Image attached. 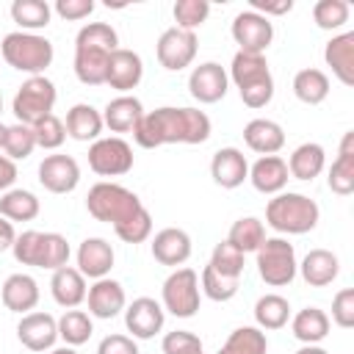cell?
<instances>
[{"label": "cell", "mask_w": 354, "mask_h": 354, "mask_svg": "<svg viewBox=\"0 0 354 354\" xmlns=\"http://www.w3.org/2000/svg\"><path fill=\"white\" fill-rule=\"evenodd\" d=\"M166 324V310L152 296H138L124 307V326L133 340L155 337Z\"/></svg>", "instance_id": "4fadbf2b"}, {"label": "cell", "mask_w": 354, "mask_h": 354, "mask_svg": "<svg viewBox=\"0 0 354 354\" xmlns=\"http://www.w3.org/2000/svg\"><path fill=\"white\" fill-rule=\"evenodd\" d=\"M194 246H191V235L180 227H163L155 232L152 238V257L160 263V266H169V268H180L183 263H188Z\"/></svg>", "instance_id": "ffe728a7"}, {"label": "cell", "mask_w": 354, "mask_h": 354, "mask_svg": "<svg viewBox=\"0 0 354 354\" xmlns=\"http://www.w3.org/2000/svg\"><path fill=\"white\" fill-rule=\"evenodd\" d=\"M318 218H321L318 202L299 191L274 194L266 205V224L282 235H304L315 230Z\"/></svg>", "instance_id": "3957f363"}, {"label": "cell", "mask_w": 354, "mask_h": 354, "mask_svg": "<svg viewBox=\"0 0 354 354\" xmlns=\"http://www.w3.org/2000/svg\"><path fill=\"white\" fill-rule=\"evenodd\" d=\"M351 17V6L346 0H318L313 6V19L321 30H340Z\"/></svg>", "instance_id": "7bdbcfd3"}, {"label": "cell", "mask_w": 354, "mask_h": 354, "mask_svg": "<svg viewBox=\"0 0 354 354\" xmlns=\"http://www.w3.org/2000/svg\"><path fill=\"white\" fill-rule=\"evenodd\" d=\"M119 50V33L111 22H86L75 36V75L83 86H102L111 53Z\"/></svg>", "instance_id": "7a4b0ae2"}, {"label": "cell", "mask_w": 354, "mask_h": 354, "mask_svg": "<svg viewBox=\"0 0 354 354\" xmlns=\"http://www.w3.org/2000/svg\"><path fill=\"white\" fill-rule=\"evenodd\" d=\"M133 147L122 136H100L88 147V166L100 177H122L133 169Z\"/></svg>", "instance_id": "30bf717a"}, {"label": "cell", "mask_w": 354, "mask_h": 354, "mask_svg": "<svg viewBox=\"0 0 354 354\" xmlns=\"http://www.w3.org/2000/svg\"><path fill=\"white\" fill-rule=\"evenodd\" d=\"M171 14H174V22H177L174 28L196 33V28L210 17V3L207 0H177Z\"/></svg>", "instance_id": "f6af8a7d"}, {"label": "cell", "mask_w": 354, "mask_h": 354, "mask_svg": "<svg viewBox=\"0 0 354 354\" xmlns=\"http://www.w3.org/2000/svg\"><path fill=\"white\" fill-rule=\"evenodd\" d=\"M332 321L340 329H351L354 326V288H343L335 293L332 299Z\"/></svg>", "instance_id": "681fc988"}, {"label": "cell", "mask_w": 354, "mask_h": 354, "mask_svg": "<svg viewBox=\"0 0 354 354\" xmlns=\"http://www.w3.org/2000/svg\"><path fill=\"white\" fill-rule=\"evenodd\" d=\"M86 301H88V315L91 318H102V321L116 318L127 307V296H124L122 282L111 279V277L94 279V285L86 293Z\"/></svg>", "instance_id": "ac0fdd59"}, {"label": "cell", "mask_w": 354, "mask_h": 354, "mask_svg": "<svg viewBox=\"0 0 354 354\" xmlns=\"http://www.w3.org/2000/svg\"><path fill=\"white\" fill-rule=\"evenodd\" d=\"M326 185H329V191H335L340 196H348L354 191V130L343 133L337 158L332 160L329 174H326Z\"/></svg>", "instance_id": "484cf974"}, {"label": "cell", "mask_w": 354, "mask_h": 354, "mask_svg": "<svg viewBox=\"0 0 354 354\" xmlns=\"http://www.w3.org/2000/svg\"><path fill=\"white\" fill-rule=\"evenodd\" d=\"M144 116V105L133 94H119L102 108V124L111 133H133Z\"/></svg>", "instance_id": "83f0119b"}, {"label": "cell", "mask_w": 354, "mask_h": 354, "mask_svg": "<svg viewBox=\"0 0 354 354\" xmlns=\"http://www.w3.org/2000/svg\"><path fill=\"white\" fill-rule=\"evenodd\" d=\"M0 113H3V94H0Z\"/></svg>", "instance_id": "91938a15"}, {"label": "cell", "mask_w": 354, "mask_h": 354, "mask_svg": "<svg viewBox=\"0 0 354 354\" xmlns=\"http://www.w3.org/2000/svg\"><path fill=\"white\" fill-rule=\"evenodd\" d=\"M227 77L235 83L246 108H266L274 100V77H271L266 55H260V53H241L238 50L232 55Z\"/></svg>", "instance_id": "277c9868"}, {"label": "cell", "mask_w": 354, "mask_h": 354, "mask_svg": "<svg viewBox=\"0 0 354 354\" xmlns=\"http://www.w3.org/2000/svg\"><path fill=\"white\" fill-rule=\"evenodd\" d=\"M17 337L28 351H50L58 340V318L41 310L25 313L17 324Z\"/></svg>", "instance_id": "9a60e30c"}, {"label": "cell", "mask_w": 354, "mask_h": 354, "mask_svg": "<svg viewBox=\"0 0 354 354\" xmlns=\"http://www.w3.org/2000/svg\"><path fill=\"white\" fill-rule=\"evenodd\" d=\"M53 11H55L61 19H66V22H80V19L91 17L94 0H55Z\"/></svg>", "instance_id": "f907efd6"}, {"label": "cell", "mask_w": 354, "mask_h": 354, "mask_svg": "<svg viewBox=\"0 0 354 354\" xmlns=\"http://www.w3.org/2000/svg\"><path fill=\"white\" fill-rule=\"evenodd\" d=\"M39 296H41V293H39V282H36L30 274H22V271L6 277L3 290H0V299H3L6 310L19 313V315L33 313L36 304H39Z\"/></svg>", "instance_id": "cb8c5ba5"}, {"label": "cell", "mask_w": 354, "mask_h": 354, "mask_svg": "<svg viewBox=\"0 0 354 354\" xmlns=\"http://www.w3.org/2000/svg\"><path fill=\"white\" fill-rule=\"evenodd\" d=\"M39 183L50 194H72L80 183V166L72 155H44L39 163Z\"/></svg>", "instance_id": "2e32d148"}, {"label": "cell", "mask_w": 354, "mask_h": 354, "mask_svg": "<svg viewBox=\"0 0 354 354\" xmlns=\"http://www.w3.org/2000/svg\"><path fill=\"white\" fill-rule=\"evenodd\" d=\"M230 33H232V39H235L241 53H260V55H266L271 39H274V22L249 8V11L235 14V19L230 25Z\"/></svg>", "instance_id": "7c38bea8"}, {"label": "cell", "mask_w": 354, "mask_h": 354, "mask_svg": "<svg viewBox=\"0 0 354 354\" xmlns=\"http://www.w3.org/2000/svg\"><path fill=\"white\" fill-rule=\"evenodd\" d=\"M210 177L216 185L232 191L249 180V160L238 147H221L210 158Z\"/></svg>", "instance_id": "d6986e66"}, {"label": "cell", "mask_w": 354, "mask_h": 354, "mask_svg": "<svg viewBox=\"0 0 354 354\" xmlns=\"http://www.w3.org/2000/svg\"><path fill=\"white\" fill-rule=\"evenodd\" d=\"M290 174H288V163L279 155H260L252 166H249V183L254 185V191L260 194H282L288 185Z\"/></svg>", "instance_id": "44dd1931"}, {"label": "cell", "mask_w": 354, "mask_h": 354, "mask_svg": "<svg viewBox=\"0 0 354 354\" xmlns=\"http://www.w3.org/2000/svg\"><path fill=\"white\" fill-rule=\"evenodd\" d=\"M41 205L39 196L28 188H8L6 194H0V216L14 221H33L39 216Z\"/></svg>", "instance_id": "d6a6232c"}, {"label": "cell", "mask_w": 354, "mask_h": 354, "mask_svg": "<svg viewBox=\"0 0 354 354\" xmlns=\"http://www.w3.org/2000/svg\"><path fill=\"white\" fill-rule=\"evenodd\" d=\"M210 116L199 108H155L144 111L133 130V138L144 149H158L163 144H205L210 138Z\"/></svg>", "instance_id": "6da1fadb"}, {"label": "cell", "mask_w": 354, "mask_h": 354, "mask_svg": "<svg viewBox=\"0 0 354 354\" xmlns=\"http://www.w3.org/2000/svg\"><path fill=\"white\" fill-rule=\"evenodd\" d=\"M6 130H8V124L0 122V149H3V141H6Z\"/></svg>", "instance_id": "680465c9"}, {"label": "cell", "mask_w": 354, "mask_h": 354, "mask_svg": "<svg viewBox=\"0 0 354 354\" xmlns=\"http://www.w3.org/2000/svg\"><path fill=\"white\" fill-rule=\"evenodd\" d=\"M14 238H17L14 224H11L8 218H3V216H0V252L11 249V246H14Z\"/></svg>", "instance_id": "11a10c76"}, {"label": "cell", "mask_w": 354, "mask_h": 354, "mask_svg": "<svg viewBox=\"0 0 354 354\" xmlns=\"http://www.w3.org/2000/svg\"><path fill=\"white\" fill-rule=\"evenodd\" d=\"M202 301V290H199V274L188 266L174 268L163 288H160V304L166 313H171L174 318H191L196 315Z\"/></svg>", "instance_id": "9c48e42d"}, {"label": "cell", "mask_w": 354, "mask_h": 354, "mask_svg": "<svg viewBox=\"0 0 354 354\" xmlns=\"http://www.w3.org/2000/svg\"><path fill=\"white\" fill-rule=\"evenodd\" d=\"M64 127H66V136L69 138H75V141H83V144H94L97 138H100V133H102V111H97L94 105H88V102H77V105H72L69 111H66V122H64Z\"/></svg>", "instance_id": "f546056e"}, {"label": "cell", "mask_w": 354, "mask_h": 354, "mask_svg": "<svg viewBox=\"0 0 354 354\" xmlns=\"http://www.w3.org/2000/svg\"><path fill=\"white\" fill-rule=\"evenodd\" d=\"M33 136H36V147H41V149H58L66 141V127H64V122L55 113H50V116L39 119L33 124Z\"/></svg>", "instance_id": "bcb514c9"}, {"label": "cell", "mask_w": 354, "mask_h": 354, "mask_svg": "<svg viewBox=\"0 0 354 354\" xmlns=\"http://www.w3.org/2000/svg\"><path fill=\"white\" fill-rule=\"evenodd\" d=\"M293 94L304 105H321L329 97V77L324 69L307 66L293 75Z\"/></svg>", "instance_id": "836d02e7"}, {"label": "cell", "mask_w": 354, "mask_h": 354, "mask_svg": "<svg viewBox=\"0 0 354 354\" xmlns=\"http://www.w3.org/2000/svg\"><path fill=\"white\" fill-rule=\"evenodd\" d=\"M141 207H144V202L130 188H124L119 183H111V180L94 183L88 188V194H86V210H88V216H94L97 221H105L111 227L124 224Z\"/></svg>", "instance_id": "8992f818"}, {"label": "cell", "mask_w": 354, "mask_h": 354, "mask_svg": "<svg viewBox=\"0 0 354 354\" xmlns=\"http://www.w3.org/2000/svg\"><path fill=\"white\" fill-rule=\"evenodd\" d=\"M285 163H288V174H290V177L310 183V180H315V177L324 171V166H326V152H324L321 144L304 141V144H299V147L290 152V158H288Z\"/></svg>", "instance_id": "1f68e13d"}, {"label": "cell", "mask_w": 354, "mask_h": 354, "mask_svg": "<svg viewBox=\"0 0 354 354\" xmlns=\"http://www.w3.org/2000/svg\"><path fill=\"white\" fill-rule=\"evenodd\" d=\"M196 354H205V351H196Z\"/></svg>", "instance_id": "94428289"}, {"label": "cell", "mask_w": 354, "mask_h": 354, "mask_svg": "<svg viewBox=\"0 0 354 354\" xmlns=\"http://www.w3.org/2000/svg\"><path fill=\"white\" fill-rule=\"evenodd\" d=\"M227 241L235 249H241L243 254L246 252H257L260 243L266 241V227H263V221L257 216H241L238 221H232V227L227 232Z\"/></svg>", "instance_id": "f35d334b"}, {"label": "cell", "mask_w": 354, "mask_h": 354, "mask_svg": "<svg viewBox=\"0 0 354 354\" xmlns=\"http://www.w3.org/2000/svg\"><path fill=\"white\" fill-rule=\"evenodd\" d=\"M50 354H77L72 346H61V348H50Z\"/></svg>", "instance_id": "6f0895ef"}, {"label": "cell", "mask_w": 354, "mask_h": 354, "mask_svg": "<svg viewBox=\"0 0 354 354\" xmlns=\"http://www.w3.org/2000/svg\"><path fill=\"white\" fill-rule=\"evenodd\" d=\"M243 141L252 152L257 155H277L282 147H285V130L279 122L274 119H266V116H257L252 122H246L243 127Z\"/></svg>", "instance_id": "d4e9b609"}, {"label": "cell", "mask_w": 354, "mask_h": 354, "mask_svg": "<svg viewBox=\"0 0 354 354\" xmlns=\"http://www.w3.org/2000/svg\"><path fill=\"white\" fill-rule=\"evenodd\" d=\"M14 180H17V163L0 155V194H6L14 185Z\"/></svg>", "instance_id": "db71d44e"}, {"label": "cell", "mask_w": 354, "mask_h": 354, "mask_svg": "<svg viewBox=\"0 0 354 354\" xmlns=\"http://www.w3.org/2000/svg\"><path fill=\"white\" fill-rule=\"evenodd\" d=\"M91 332H94V321L86 310H64V315L58 318V337L72 348L88 343Z\"/></svg>", "instance_id": "74e56055"}, {"label": "cell", "mask_w": 354, "mask_h": 354, "mask_svg": "<svg viewBox=\"0 0 354 354\" xmlns=\"http://www.w3.org/2000/svg\"><path fill=\"white\" fill-rule=\"evenodd\" d=\"M97 354H141L130 335H105L97 346Z\"/></svg>", "instance_id": "816d5d0a"}, {"label": "cell", "mask_w": 354, "mask_h": 354, "mask_svg": "<svg viewBox=\"0 0 354 354\" xmlns=\"http://www.w3.org/2000/svg\"><path fill=\"white\" fill-rule=\"evenodd\" d=\"M160 348H163V354H196V351H202V340H199V335H194L188 329H174V332L163 335Z\"/></svg>", "instance_id": "c3c4849f"}, {"label": "cell", "mask_w": 354, "mask_h": 354, "mask_svg": "<svg viewBox=\"0 0 354 354\" xmlns=\"http://www.w3.org/2000/svg\"><path fill=\"white\" fill-rule=\"evenodd\" d=\"M254 321H257V329H263V332L282 329L290 321V301L279 293L260 296L254 301Z\"/></svg>", "instance_id": "e575fe53"}, {"label": "cell", "mask_w": 354, "mask_h": 354, "mask_svg": "<svg viewBox=\"0 0 354 354\" xmlns=\"http://www.w3.org/2000/svg\"><path fill=\"white\" fill-rule=\"evenodd\" d=\"M299 274L310 288H326L340 274V260L329 249H310L299 263Z\"/></svg>", "instance_id": "4316f807"}, {"label": "cell", "mask_w": 354, "mask_h": 354, "mask_svg": "<svg viewBox=\"0 0 354 354\" xmlns=\"http://www.w3.org/2000/svg\"><path fill=\"white\" fill-rule=\"evenodd\" d=\"M113 232L124 241V243H144L152 235V216L147 207H141L136 216H130L124 224L113 227Z\"/></svg>", "instance_id": "7dc6e473"}, {"label": "cell", "mask_w": 354, "mask_h": 354, "mask_svg": "<svg viewBox=\"0 0 354 354\" xmlns=\"http://www.w3.org/2000/svg\"><path fill=\"white\" fill-rule=\"evenodd\" d=\"M77 271L88 279H102L111 274L113 268V246L105 241V238H86L80 246H77Z\"/></svg>", "instance_id": "603a6c76"}, {"label": "cell", "mask_w": 354, "mask_h": 354, "mask_svg": "<svg viewBox=\"0 0 354 354\" xmlns=\"http://www.w3.org/2000/svg\"><path fill=\"white\" fill-rule=\"evenodd\" d=\"M252 11L268 17H282L288 11H293V0H252Z\"/></svg>", "instance_id": "f5cc1de1"}, {"label": "cell", "mask_w": 354, "mask_h": 354, "mask_svg": "<svg viewBox=\"0 0 354 354\" xmlns=\"http://www.w3.org/2000/svg\"><path fill=\"white\" fill-rule=\"evenodd\" d=\"M243 252L241 249H235L230 241H221V243H216L213 246V254H210V268L213 271H218V274H224V277H232V279H241V274H243Z\"/></svg>", "instance_id": "ee69618b"}, {"label": "cell", "mask_w": 354, "mask_h": 354, "mask_svg": "<svg viewBox=\"0 0 354 354\" xmlns=\"http://www.w3.org/2000/svg\"><path fill=\"white\" fill-rule=\"evenodd\" d=\"M296 354H329L324 346H301Z\"/></svg>", "instance_id": "9f6ffc18"}, {"label": "cell", "mask_w": 354, "mask_h": 354, "mask_svg": "<svg viewBox=\"0 0 354 354\" xmlns=\"http://www.w3.org/2000/svg\"><path fill=\"white\" fill-rule=\"evenodd\" d=\"M329 326L332 321L321 307H304L296 315H290V332L304 346H318L329 335Z\"/></svg>", "instance_id": "4dcf8cb0"}, {"label": "cell", "mask_w": 354, "mask_h": 354, "mask_svg": "<svg viewBox=\"0 0 354 354\" xmlns=\"http://www.w3.org/2000/svg\"><path fill=\"white\" fill-rule=\"evenodd\" d=\"M0 55H3V61L11 69L36 77V75H44V69L53 64L55 47H53V41L47 36L25 33V30H11L0 41Z\"/></svg>", "instance_id": "5b68a950"}, {"label": "cell", "mask_w": 354, "mask_h": 354, "mask_svg": "<svg viewBox=\"0 0 354 354\" xmlns=\"http://www.w3.org/2000/svg\"><path fill=\"white\" fill-rule=\"evenodd\" d=\"M241 288V279H232V277H224L218 271H213L210 266L202 268L199 274V290L210 299V301H230Z\"/></svg>", "instance_id": "b9f144b4"}, {"label": "cell", "mask_w": 354, "mask_h": 354, "mask_svg": "<svg viewBox=\"0 0 354 354\" xmlns=\"http://www.w3.org/2000/svg\"><path fill=\"white\" fill-rule=\"evenodd\" d=\"M324 61L343 86H354V30L335 33L324 44Z\"/></svg>", "instance_id": "7402d4cb"}, {"label": "cell", "mask_w": 354, "mask_h": 354, "mask_svg": "<svg viewBox=\"0 0 354 354\" xmlns=\"http://www.w3.org/2000/svg\"><path fill=\"white\" fill-rule=\"evenodd\" d=\"M254 254H257V274L266 285L285 288L293 282L299 263H296V249L288 238H266Z\"/></svg>", "instance_id": "52a82bcc"}, {"label": "cell", "mask_w": 354, "mask_h": 354, "mask_svg": "<svg viewBox=\"0 0 354 354\" xmlns=\"http://www.w3.org/2000/svg\"><path fill=\"white\" fill-rule=\"evenodd\" d=\"M69 241L61 232H41V243H39V257H36V268H47V271H58L64 266H69Z\"/></svg>", "instance_id": "ab89813d"}, {"label": "cell", "mask_w": 354, "mask_h": 354, "mask_svg": "<svg viewBox=\"0 0 354 354\" xmlns=\"http://www.w3.org/2000/svg\"><path fill=\"white\" fill-rule=\"evenodd\" d=\"M268 351V337L257 326H238L227 335L224 346L216 354H266Z\"/></svg>", "instance_id": "8d00e7d4"}, {"label": "cell", "mask_w": 354, "mask_h": 354, "mask_svg": "<svg viewBox=\"0 0 354 354\" xmlns=\"http://www.w3.org/2000/svg\"><path fill=\"white\" fill-rule=\"evenodd\" d=\"M196 50H199V41H196V33L191 30H180V28H166L155 44V55H158V64L169 72H180L185 66L194 64L196 58Z\"/></svg>", "instance_id": "8fae6325"}, {"label": "cell", "mask_w": 354, "mask_h": 354, "mask_svg": "<svg viewBox=\"0 0 354 354\" xmlns=\"http://www.w3.org/2000/svg\"><path fill=\"white\" fill-rule=\"evenodd\" d=\"M50 293H53L55 304H61V307H66V310H75L77 304L86 301V293H88V288H86V277H83L77 268L64 266V268L53 271Z\"/></svg>", "instance_id": "f1b7e54d"}, {"label": "cell", "mask_w": 354, "mask_h": 354, "mask_svg": "<svg viewBox=\"0 0 354 354\" xmlns=\"http://www.w3.org/2000/svg\"><path fill=\"white\" fill-rule=\"evenodd\" d=\"M227 88H230V77L218 61H205V64L194 66L188 75V91L202 105H213V102L224 100Z\"/></svg>", "instance_id": "5bb4252c"}, {"label": "cell", "mask_w": 354, "mask_h": 354, "mask_svg": "<svg viewBox=\"0 0 354 354\" xmlns=\"http://www.w3.org/2000/svg\"><path fill=\"white\" fill-rule=\"evenodd\" d=\"M36 149V136H33V127L30 124H22V122H14L8 124L6 130V141H3V155L8 160H25L30 158V152Z\"/></svg>", "instance_id": "60d3db41"}, {"label": "cell", "mask_w": 354, "mask_h": 354, "mask_svg": "<svg viewBox=\"0 0 354 354\" xmlns=\"http://www.w3.org/2000/svg\"><path fill=\"white\" fill-rule=\"evenodd\" d=\"M50 17H53V6L44 0H14L11 3V19L25 33H36V30L47 28Z\"/></svg>", "instance_id": "d590c367"}, {"label": "cell", "mask_w": 354, "mask_h": 354, "mask_svg": "<svg viewBox=\"0 0 354 354\" xmlns=\"http://www.w3.org/2000/svg\"><path fill=\"white\" fill-rule=\"evenodd\" d=\"M144 77V61L136 50L119 47L111 53L108 58V69H105V83L111 88H116L119 94H130Z\"/></svg>", "instance_id": "e0dca14e"}, {"label": "cell", "mask_w": 354, "mask_h": 354, "mask_svg": "<svg viewBox=\"0 0 354 354\" xmlns=\"http://www.w3.org/2000/svg\"><path fill=\"white\" fill-rule=\"evenodd\" d=\"M55 100H58L55 83L50 77H44V75H36V77H28L17 88V94L11 100V111H14L17 122L33 127L39 119H44V116L53 113Z\"/></svg>", "instance_id": "ba28073f"}]
</instances>
